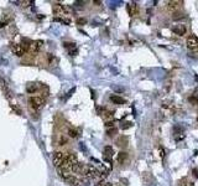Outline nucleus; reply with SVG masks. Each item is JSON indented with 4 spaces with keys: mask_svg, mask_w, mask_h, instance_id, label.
<instances>
[{
    "mask_svg": "<svg viewBox=\"0 0 198 186\" xmlns=\"http://www.w3.org/2000/svg\"><path fill=\"white\" fill-rule=\"evenodd\" d=\"M183 186H194V185H193V182H188V184H186Z\"/></svg>",
    "mask_w": 198,
    "mask_h": 186,
    "instance_id": "473e14b6",
    "label": "nucleus"
},
{
    "mask_svg": "<svg viewBox=\"0 0 198 186\" xmlns=\"http://www.w3.org/2000/svg\"><path fill=\"white\" fill-rule=\"evenodd\" d=\"M11 51H13V54H14L15 56H18V57H22V56L25 55V52H26V50L24 49V46H22L21 44L13 45Z\"/></svg>",
    "mask_w": 198,
    "mask_h": 186,
    "instance_id": "423d86ee",
    "label": "nucleus"
},
{
    "mask_svg": "<svg viewBox=\"0 0 198 186\" xmlns=\"http://www.w3.org/2000/svg\"><path fill=\"white\" fill-rule=\"evenodd\" d=\"M65 154L62 153V151H55L53 153V156H52V163H53V165L56 168H60L62 163H63V160H65Z\"/></svg>",
    "mask_w": 198,
    "mask_h": 186,
    "instance_id": "20e7f679",
    "label": "nucleus"
},
{
    "mask_svg": "<svg viewBox=\"0 0 198 186\" xmlns=\"http://www.w3.org/2000/svg\"><path fill=\"white\" fill-rule=\"evenodd\" d=\"M126 10H128V14L130 15V16H134V15L138 13V5H136V3H129L128 6H126Z\"/></svg>",
    "mask_w": 198,
    "mask_h": 186,
    "instance_id": "9d476101",
    "label": "nucleus"
},
{
    "mask_svg": "<svg viewBox=\"0 0 198 186\" xmlns=\"http://www.w3.org/2000/svg\"><path fill=\"white\" fill-rule=\"evenodd\" d=\"M29 104L34 111H40L45 104V98L40 96H32L29 98Z\"/></svg>",
    "mask_w": 198,
    "mask_h": 186,
    "instance_id": "f257e3e1",
    "label": "nucleus"
},
{
    "mask_svg": "<svg viewBox=\"0 0 198 186\" xmlns=\"http://www.w3.org/2000/svg\"><path fill=\"white\" fill-rule=\"evenodd\" d=\"M93 4H97V5H100V4H102V1H95V0H94V1H93Z\"/></svg>",
    "mask_w": 198,
    "mask_h": 186,
    "instance_id": "72a5a7b5",
    "label": "nucleus"
},
{
    "mask_svg": "<svg viewBox=\"0 0 198 186\" xmlns=\"http://www.w3.org/2000/svg\"><path fill=\"white\" fill-rule=\"evenodd\" d=\"M65 161H66L67 164H70L71 166H73V165H76V164L78 163V159H77V156H76V154H70L68 156L65 158Z\"/></svg>",
    "mask_w": 198,
    "mask_h": 186,
    "instance_id": "9b49d317",
    "label": "nucleus"
},
{
    "mask_svg": "<svg viewBox=\"0 0 198 186\" xmlns=\"http://www.w3.org/2000/svg\"><path fill=\"white\" fill-rule=\"evenodd\" d=\"M103 186H113V185H112V184H109V182H108V184H104Z\"/></svg>",
    "mask_w": 198,
    "mask_h": 186,
    "instance_id": "f704fd0d",
    "label": "nucleus"
},
{
    "mask_svg": "<svg viewBox=\"0 0 198 186\" xmlns=\"http://www.w3.org/2000/svg\"><path fill=\"white\" fill-rule=\"evenodd\" d=\"M103 116H104V118H105L107 120H114V113L110 112V111H104ZM107 120H105V122H107Z\"/></svg>",
    "mask_w": 198,
    "mask_h": 186,
    "instance_id": "f3484780",
    "label": "nucleus"
},
{
    "mask_svg": "<svg viewBox=\"0 0 198 186\" xmlns=\"http://www.w3.org/2000/svg\"><path fill=\"white\" fill-rule=\"evenodd\" d=\"M117 133H118V129L114 127V128H109V129H107V135L108 137H114V135H117Z\"/></svg>",
    "mask_w": 198,
    "mask_h": 186,
    "instance_id": "a211bd4d",
    "label": "nucleus"
},
{
    "mask_svg": "<svg viewBox=\"0 0 198 186\" xmlns=\"http://www.w3.org/2000/svg\"><path fill=\"white\" fill-rule=\"evenodd\" d=\"M186 44H187V49L188 50H191V51H197L198 50V39L194 35L190 36V37L187 39Z\"/></svg>",
    "mask_w": 198,
    "mask_h": 186,
    "instance_id": "39448f33",
    "label": "nucleus"
},
{
    "mask_svg": "<svg viewBox=\"0 0 198 186\" xmlns=\"http://www.w3.org/2000/svg\"><path fill=\"white\" fill-rule=\"evenodd\" d=\"M104 160H107L108 163H112V158H113V155H114V150H113V148L112 147H105L104 148Z\"/></svg>",
    "mask_w": 198,
    "mask_h": 186,
    "instance_id": "6e6552de",
    "label": "nucleus"
},
{
    "mask_svg": "<svg viewBox=\"0 0 198 186\" xmlns=\"http://www.w3.org/2000/svg\"><path fill=\"white\" fill-rule=\"evenodd\" d=\"M197 120H198V117H197Z\"/></svg>",
    "mask_w": 198,
    "mask_h": 186,
    "instance_id": "c9c22d12",
    "label": "nucleus"
},
{
    "mask_svg": "<svg viewBox=\"0 0 198 186\" xmlns=\"http://www.w3.org/2000/svg\"><path fill=\"white\" fill-rule=\"evenodd\" d=\"M77 24H78V25H86V24H87V20L83 19V18H79V19H77Z\"/></svg>",
    "mask_w": 198,
    "mask_h": 186,
    "instance_id": "393cba45",
    "label": "nucleus"
},
{
    "mask_svg": "<svg viewBox=\"0 0 198 186\" xmlns=\"http://www.w3.org/2000/svg\"><path fill=\"white\" fill-rule=\"evenodd\" d=\"M110 102H113L114 104H119V106H121L125 103V99L124 98H121L120 96H117V94H113L110 96Z\"/></svg>",
    "mask_w": 198,
    "mask_h": 186,
    "instance_id": "f8f14e48",
    "label": "nucleus"
},
{
    "mask_svg": "<svg viewBox=\"0 0 198 186\" xmlns=\"http://www.w3.org/2000/svg\"><path fill=\"white\" fill-rule=\"evenodd\" d=\"M162 107L164 108H172V103H171V102H164Z\"/></svg>",
    "mask_w": 198,
    "mask_h": 186,
    "instance_id": "a878e982",
    "label": "nucleus"
},
{
    "mask_svg": "<svg viewBox=\"0 0 198 186\" xmlns=\"http://www.w3.org/2000/svg\"><path fill=\"white\" fill-rule=\"evenodd\" d=\"M83 175L91 179H97V178H100V171L95 166H93V165H87Z\"/></svg>",
    "mask_w": 198,
    "mask_h": 186,
    "instance_id": "f03ea898",
    "label": "nucleus"
},
{
    "mask_svg": "<svg viewBox=\"0 0 198 186\" xmlns=\"http://www.w3.org/2000/svg\"><path fill=\"white\" fill-rule=\"evenodd\" d=\"M52 9H53L55 14L58 15V16H65V15L67 14V8L65 6V5H62V4H55Z\"/></svg>",
    "mask_w": 198,
    "mask_h": 186,
    "instance_id": "0eeeda50",
    "label": "nucleus"
},
{
    "mask_svg": "<svg viewBox=\"0 0 198 186\" xmlns=\"http://www.w3.org/2000/svg\"><path fill=\"white\" fill-rule=\"evenodd\" d=\"M36 91H37V85L30 83V85L26 86V92L30 93V94H32V93H36Z\"/></svg>",
    "mask_w": 198,
    "mask_h": 186,
    "instance_id": "dca6fc26",
    "label": "nucleus"
},
{
    "mask_svg": "<svg viewBox=\"0 0 198 186\" xmlns=\"http://www.w3.org/2000/svg\"><path fill=\"white\" fill-rule=\"evenodd\" d=\"M126 159H128V154L125 151H120L117 156V161H118V164H124L126 161Z\"/></svg>",
    "mask_w": 198,
    "mask_h": 186,
    "instance_id": "2eb2a0df",
    "label": "nucleus"
},
{
    "mask_svg": "<svg viewBox=\"0 0 198 186\" xmlns=\"http://www.w3.org/2000/svg\"><path fill=\"white\" fill-rule=\"evenodd\" d=\"M42 45H44V41H41V40H36V41H32V42H30V46H29V52L30 55H37L39 54V51L41 50V47H42Z\"/></svg>",
    "mask_w": 198,
    "mask_h": 186,
    "instance_id": "7ed1b4c3",
    "label": "nucleus"
},
{
    "mask_svg": "<svg viewBox=\"0 0 198 186\" xmlns=\"http://www.w3.org/2000/svg\"><path fill=\"white\" fill-rule=\"evenodd\" d=\"M172 31H173V34L175 35H178V36H183L186 34V26L185 25H175V26L172 27Z\"/></svg>",
    "mask_w": 198,
    "mask_h": 186,
    "instance_id": "1a4fd4ad",
    "label": "nucleus"
},
{
    "mask_svg": "<svg viewBox=\"0 0 198 186\" xmlns=\"http://www.w3.org/2000/svg\"><path fill=\"white\" fill-rule=\"evenodd\" d=\"M130 127H133V123H131V122H125V123H123L121 125H120L121 129H128V128H130Z\"/></svg>",
    "mask_w": 198,
    "mask_h": 186,
    "instance_id": "5701e85b",
    "label": "nucleus"
},
{
    "mask_svg": "<svg viewBox=\"0 0 198 186\" xmlns=\"http://www.w3.org/2000/svg\"><path fill=\"white\" fill-rule=\"evenodd\" d=\"M65 144H67V139H66L65 137H61V139H60V144H58V145H65Z\"/></svg>",
    "mask_w": 198,
    "mask_h": 186,
    "instance_id": "bb28decb",
    "label": "nucleus"
},
{
    "mask_svg": "<svg viewBox=\"0 0 198 186\" xmlns=\"http://www.w3.org/2000/svg\"><path fill=\"white\" fill-rule=\"evenodd\" d=\"M67 133H68V135H70L71 138H76V137H77V132L74 130V129H72V128H70Z\"/></svg>",
    "mask_w": 198,
    "mask_h": 186,
    "instance_id": "412c9836",
    "label": "nucleus"
},
{
    "mask_svg": "<svg viewBox=\"0 0 198 186\" xmlns=\"http://www.w3.org/2000/svg\"><path fill=\"white\" fill-rule=\"evenodd\" d=\"M63 46H65V47H67V49H70V50L76 49V44L74 42H65Z\"/></svg>",
    "mask_w": 198,
    "mask_h": 186,
    "instance_id": "aec40b11",
    "label": "nucleus"
},
{
    "mask_svg": "<svg viewBox=\"0 0 198 186\" xmlns=\"http://www.w3.org/2000/svg\"><path fill=\"white\" fill-rule=\"evenodd\" d=\"M160 155H161V158H164L165 153H164V150H162V149H160Z\"/></svg>",
    "mask_w": 198,
    "mask_h": 186,
    "instance_id": "2f4dec72",
    "label": "nucleus"
},
{
    "mask_svg": "<svg viewBox=\"0 0 198 186\" xmlns=\"http://www.w3.org/2000/svg\"><path fill=\"white\" fill-rule=\"evenodd\" d=\"M78 54V50L77 49H73V50H70V55L71 56H76Z\"/></svg>",
    "mask_w": 198,
    "mask_h": 186,
    "instance_id": "cd10ccee",
    "label": "nucleus"
},
{
    "mask_svg": "<svg viewBox=\"0 0 198 186\" xmlns=\"http://www.w3.org/2000/svg\"><path fill=\"white\" fill-rule=\"evenodd\" d=\"M193 175H194L196 178H198V169H194V170H193Z\"/></svg>",
    "mask_w": 198,
    "mask_h": 186,
    "instance_id": "7c9ffc66",
    "label": "nucleus"
},
{
    "mask_svg": "<svg viewBox=\"0 0 198 186\" xmlns=\"http://www.w3.org/2000/svg\"><path fill=\"white\" fill-rule=\"evenodd\" d=\"M173 20H178V19H185V15L182 14V13H175V15H173Z\"/></svg>",
    "mask_w": 198,
    "mask_h": 186,
    "instance_id": "4be33fe9",
    "label": "nucleus"
},
{
    "mask_svg": "<svg viewBox=\"0 0 198 186\" xmlns=\"http://www.w3.org/2000/svg\"><path fill=\"white\" fill-rule=\"evenodd\" d=\"M13 109H14L15 112H18V114H22V112H21V111H20V109H19V108H18V107H15V106H13Z\"/></svg>",
    "mask_w": 198,
    "mask_h": 186,
    "instance_id": "c85d7f7f",
    "label": "nucleus"
},
{
    "mask_svg": "<svg viewBox=\"0 0 198 186\" xmlns=\"http://www.w3.org/2000/svg\"><path fill=\"white\" fill-rule=\"evenodd\" d=\"M114 123H115L114 120H107L104 125H105V128H107V129H109V128H114Z\"/></svg>",
    "mask_w": 198,
    "mask_h": 186,
    "instance_id": "b1692460",
    "label": "nucleus"
},
{
    "mask_svg": "<svg viewBox=\"0 0 198 186\" xmlns=\"http://www.w3.org/2000/svg\"><path fill=\"white\" fill-rule=\"evenodd\" d=\"M181 6V1H169L167 3V9L170 11H176Z\"/></svg>",
    "mask_w": 198,
    "mask_h": 186,
    "instance_id": "ddd939ff",
    "label": "nucleus"
},
{
    "mask_svg": "<svg viewBox=\"0 0 198 186\" xmlns=\"http://www.w3.org/2000/svg\"><path fill=\"white\" fill-rule=\"evenodd\" d=\"M117 145L119 147V148H125L128 145V138L126 137H120V138H118L117 139Z\"/></svg>",
    "mask_w": 198,
    "mask_h": 186,
    "instance_id": "4468645a",
    "label": "nucleus"
},
{
    "mask_svg": "<svg viewBox=\"0 0 198 186\" xmlns=\"http://www.w3.org/2000/svg\"><path fill=\"white\" fill-rule=\"evenodd\" d=\"M5 25H8V21H0V29L4 27Z\"/></svg>",
    "mask_w": 198,
    "mask_h": 186,
    "instance_id": "c756f323",
    "label": "nucleus"
},
{
    "mask_svg": "<svg viewBox=\"0 0 198 186\" xmlns=\"http://www.w3.org/2000/svg\"><path fill=\"white\" fill-rule=\"evenodd\" d=\"M0 83H1V88H3V91H4V93L5 94H10V92H9V88H8V86H6V83L4 82V80L3 78H0Z\"/></svg>",
    "mask_w": 198,
    "mask_h": 186,
    "instance_id": "6ab92c4d",
    "label": "nucleus"
}]
</instances>
